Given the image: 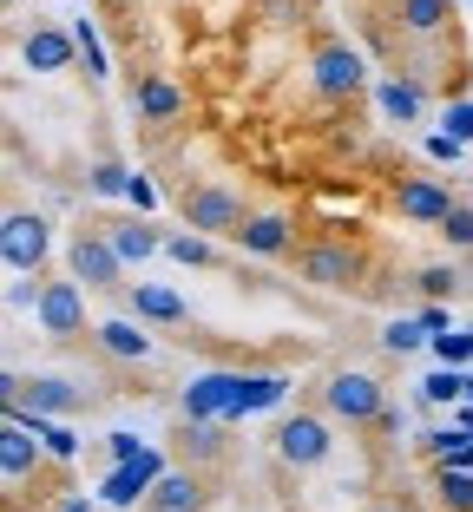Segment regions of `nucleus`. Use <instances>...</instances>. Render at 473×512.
I'll return each mask as SVG.
<instances>
[{
    "label": "nucleus",
    "mask_w": 473,
    "mask_h": 512,
    "mask_svg": "<svg viewBox=\"0 0 473 512\" xmlns=\"http://www.w3.org/2000/svg\"><path fill=\"white\" fill-rule=\"evenodd\" d=\"M283 401V375H230V414H244V407H276Z\"/></svg>",
    "instance_id": "20"
},
{
    "label": "nucleus",
    "mask_w": 473,
    "mask_h": 512,
    "mask_svg": "<svg viewBox=\"0 0 473 512\" xmlns=\"http://www.w3.org/2000/svg\"><path fill=\"white\" fill-rule=\"evenodd\" d=\"M237 243H244V256H290L296 224H290V211H250L244 230H237Z\"/></svg>",
    "instance_id": "11"
},
{
    "label": "nucleus",
    "mask_w": 473,
    "mask_h": 512,
    "mask_svg": "<svg viewBox=\"0 0 473 512\" xmlns=\"http://www.w3.org/2000/svg\"><path fill=\"white\" fill-rule=\"evenodd\" d=\"M66 263H73V276L86 289H125L119 283V276H125V256H119V243H112V230H79L73 250H66Z\"/></svg>",
    "instance_id": "5"
},
{
    "label": "nucleus",
    "mask_w": 473,
    "mask_h": 512,
    "mask_svg": "<svg viewBox=\"0 0 473 512\" xmlns=\"http://www.w3.org/2000/svg\"><path fill=\"white\" fill-rule=\"evenodd\" d=\"M428 401H467V375L447 362L441 375H428Z\"/></svg>",
    "instance_id": "30"
},
{
    "label": "nucleus",
    "mask_w": 473,
    "mask_h": 512,
    "mask_svg": "<svg viewBox=\"0 0 473 512\" xmlns=\"http://www.w3.org/2000/svg\"><path fill=\"white\" fill-rule=\"evenodd\" d=\"M395 20L414 40H441L447 20H454V0H395Z\"/></svg>",
    "instance_id": "18"
},
{
    "label": "nucleus",
    "mask_w": 473,
    "mask_h": 512,
    "mask_svg": "<svg viewBox=\"0 0 473 512\" xmlns=\"http://www.w3.org/2000/svg\"><path fill=\"white\" fill-rule=\"evenodd\" d=\"M309 79H316L322 99H355L362 92V53H355L349 40H316V53H309Z\"/></svg>",
    "instance_id": "4"
},
{
    "label": "nucleus",
    "mask_w": 473,
    "mask_h": 512,
    "mask_svg": "<svg viewBox=\"0 0 473 512\" xmlns=\"http://www.w3.org/2000/svg\"><path fill=\"white\" fill-rule=\"evenodd\" d=\"M165 256H178V263L204 270V263H211V237H198V230H191V237H165Z\"/></svg>",
    "instance_id": "26"
},
{
    "label": "nucleus",
    "mask_w": 473,
    "mask_h": 512,
    "mask_svg": "<svg viewBox=\"0 0 473 512\" xmlns=\"http://www.w3.org/2000/svg\"><path fill=\"white\" fill-rule=\"evenodd\" d=\"M441 237L454 243V250H473V204H454V211L441 217Z\"/></svg>",
    "instance_id": "28"
},
{
    "label": "nucleus",
    "mask_w": 473,
    "mask_h": 512,
    "mask_svg": "<svg viewBox=\"0 0 473 512\" xmlns=\"http://www.w3.org/2000/svg\"><path fill=\"white\" fill-rule=\"evenodd\" d=\"M152 506L158 512H204V506H211V486H204L198 473H158Z\"/></svg>",
    "instance_id": "17"
},
{
    "label": "nucleus",
    "mask_w": 473,
    "mask_h": 512,
    "mask_svg": "<svg viewBox=\"0 0 473 512\" xmlns=\"http://www.w3.org/2000/svg\"><path fill=\"white\" fill-rule=\"evenodd\" d=\"M145 512H158V506H145Z\"/></svg>",
    "instance_id": "40"
},
{
    "label": "nucleus",
    "mask_w": 473,
    "mask_h": 512,
    "mask_svg": "<svg viewBox=\"0 0 473 512\" xmlns=\"http://www.w3.org/2000/svg\"><path fill=\"white\" fill-rule=\"evenodd\" d=\"M132 119L138 125H178L184 119V86L171 73H138L132 79Z\"/></svg>",
    "instance_id": "8"
},
{
    "label": "nucleus",
    "mask_w": 473,
    "mask_h": 512,
    "mask_svg": "<svg viewBox=\"0 0 473 512\" xmlns=\"http://www.w3.org/2000/svg\"><path fill=\"white\" fill-rule=\"evenodd\" d=\"M414 289H421L428 302H441V296L460 289V270H454V263H428V270H414Z\"/></svg>",
    "instance_id": "23"
},
{
    "label": "nucleus",
    "mask_w": 473,
    "mask_h": 512,
    "mask_svg": "<svg viewBox=\"0 0 473 512\" xmlns=\"http://www.w3.org/2000/svg\"><path fill=\"white\" fill-rule=\"evenodd\" d=\"M40 329L53 342H79L86 335V283L66 276V283H40Z\"/></svg>",
    "instance_id": "6"
},
{
    "label": "nucleus",
    "mask_w": 473,
    "mask_h": 512,
    "mask_svg": "<svg viewBox=\"0 0 473 512\" xmlns=\"http://www.w3.org/2000/svg\"><path fill=\"white\" fill-rule=\"evenodd\" d=\"M132 316L138 322H158V329H178L191 309H184V296H178V289H165V283H132Z\"/></svg>",
    "instance_id": "15"
},
{
    "label": "nucleus",
    "mask_w": 473,
    "mask_h": 512,
    "mask_svg": "<svg viewBox=\"0 0 473 512\" xmlns=\"http://www.w3.org/2000/svg\"><path fill=\"white\" fill-rule=\"evenodd\" d=\"M125 197H132L138 211H152V204H158V191H152V184H145V178H132V184H125Z\"/></svg>",
    "instance_id": "34"
},
{
    "label": "nucleus",
    "mask_w": 473,
    "mask_h": 512,
    "mask_svg": "<svg viewBox=\"0 0 473 512\" xmlns=\"http://www.w3.org/2000/svg\"><path fill=\"white\" fill-rule=\"evenodd\" d=\"M421 342H428L421 316H414V322H388V329H382V348H388V355H408V348H421Z\"/></svg>",
    "instance_id": "27"
},
{
    "label": "nucleus",
    "mask_w": 473,
    "mask_h": 512,
    "mask_svg": "<svg viewBox=\"0 0 473 512\" xmlns=\"http://www.w3.org/2000/svg\"><path fill=\"white\" fill-rule=\"evenodd\" d=\"M7 407H14V401H7ZM20 407L66 421V414H79V407H86V388H73V381H60V375H33V381H20Z\"/></svg>",
    "instance_id": "12"
},
{
    "label": "nucleus",
    "mask_w": 473,
    "mask_h": 512,
    "mask_svg": "<svg viewBox=\"0 0 473 512\" xmlns=\"http://www.w3.org/2000/svg\"><path fill=\"white\" fill-rule=\"evenodd\" d=\"M112 460H119V467H125V460H138V440L132 434H112Z\"/></svg>",
    "instance_id": "36"
},
{
    "label": "nucleus",
    "mask_w": 473,
    "mask_h": 512,
    "mask_svg": "<svg viewBox=\"0 0 473 512\" xmlns=\"http://www.w3.org/2000/svg\"><path fill=\"white\" fill-rule=\"evenodd\" d=\"M368 512H408V506H368Z\"/></svg>",
    "instance_id": "38"
},
{
    "label": "nucleus",
    "mask_w": 473,
    "mask_h": 512,
    "mask_svg": "<svg viewBox=\"0 0 473 512\" xmlns=\"http://www.w3.org/2000/svg\"><path fill=\"white\" fill-rule=\"evenodd\" d=\"M73 40H79V60H86V73H92V79H106L112 66H106V46H99V33H92V20H79Z\"/></svg>",
    "instance_id": "25"
},
{
    "label": "nucleus",
    "mask_w": 473,
    "mask_h": 512,
    "mask_svg": "<svg viewBox=\"0 0 473 512\" xmlns=\"http://www.w3.org/2000/svg\"><path fill=\"white\" fill-rule=\"evenodd\" d=\"M375 99H382L388 119H414V112H421V86H414V79H382Z\"/></svg>",
    "instance_id": "22"
},
{
    "label": "nucleus",
    "mask_w": 473,
    "mask_h": 512,
    "mask_svg": "<svg viewBox=\"0 0 473 512\" xmlns=\"http://www.w3.org/2000/svg\"><path fill=\"white\" fill-rule=\"evenodd\" d=\"M92 342L106 348V355H119V362H145V355H152V335L138 329V322H99Z\"/></svg>",
    "instance_id": "19"
},
{
    "label": "nucleus",
    "mask_w": 473,
    "mask_h": 512,
    "mask_svg": "<svg viewBox=\"0 0 473 512\" xmlns=\"http://www.w3.org/2000/svg\"><path fill=\"white\" fill-rule=\"evenodd\" d=\"M322 407L349 427H375V421H388V388L375 375H362V368H336L322 381Z\"/></svg>",
    "instance_id": "1"
},
{
    "label": "nucleus",
    "mask_w": 473,
    "mask_h": 512,
    "mask_svg": "<svg viewBox=\"0 0 473 512\" xmlns=\"http://www.w3.org/2000/svg\"><path fill=\"white\" fill-rule=\"evenodd\" d=\"M434 355H441V362H467V355H473V329L467 335H434Z\"/></svg>",
    "instance_id": "32"
},
{
    "label": "nucleus",
    "mask_w": 473,
    "mask_h": 512,
    "mask_svg": "<svg viewBox=\"0 0 473 512\" xmlns=\"http://www.w3.org/2000/svg\"><path fill=\"white\" fill-rule=\"evenodd\" d=\"M362 250L355 243H342V237H316V243H303L296 250V276H303L309 289H362Z\"/></svg>",
    "instance_id": "3"
},
{
    "label": "nucleus",
    "mask_w": 473,
    "mask_h": 512,
    "mask_svg": "<svg viewBox=\"0 0 473 512\" xmlns=\"http://www.w3.org/2000/svg\"><path fill=\"white\" fill-rule=\"evenodd\" d=\"M40 460H46V440L33 434V427L7 421V434H0V473H7V486H20L27 473H40Z\"/></svg>",
    "instance_id": "14"
},
{
    "label": "nucleus",
    "mask_w": 473,
    "mask_h": 512,
    "mask_svg": "<svg viewBox=\"0 0 473 512\" xmlns=\"http://www.w3.org/2000/svg\"><path fill=\"white\" fill-rule=\"evenodd\" d=\"M125 184H132V171H125L119 158H99V165H92V191H99V197H119Z\"/></svg>",
    "instance_id": "29"
},
{
    "label": "nucleus",
    "mask_w": 473,
    "mask_h": 512,
    "mask_svg": "<svg viewBox=\"0 0 473 512\" xmlns=\"http://www.w3.org/2000/svg\"><path fill=\"white\" fill-rule=\"evenodd\" d=\"M20 60L33 66V73H66V66L79 60V40L60 27H33L27 40H20Z\"/></svg>",
    "instance_id": "13"
},
{
    "label": "nucleus",
    "mask_w": 473,
    "mask_h": 512,
    "mask_svg": "<svg viewBox=\"0 0 473 512\" xmlns=\"http://www.w3.org/2000/svg\"><path fill=\"white\" fill-rule=\"evenodd\" d=\"M441 499L454 512H473V467H441Z\"/></svg>",
    "instance_id": "24"
},
{
    "label": "nucleus",
    "mask_w": 473,
    "mask_h": 512,
    "mask_svg": "<svg viewBox=\"0 0 473 512\" xmlns=\"http://www.w3.org/2000/svg\"><path fill=\"white\" fill-rule=\"evenodd\" d=\"M395 211L408 217V224H441V217L454 211V191H447L441 178H401L395 184Z\"/></svg>",
    "instance_id": "10"
},
{
    "label": "nucleus",
    "mask_w": 473,
    "mask_h": 512,
    "mask_svg": "<svg viewBox=\"0 0 473 512\" xmlns=\"http://www.w3.org/2000/svg\"><path fill=\"white\" fill-rule=\"evenodd\" d=\"M447 125H454V138L467 145V138H473V99H460V106L447 112Z\"/></svg>",
    "instance_id": "33"
},
{
    "label": "nucleus",
    "mask_w": 473,
    "mask_h": 512,
    "mask_svg": "<svg viewBox=\"0 0 473 512\" xmlns=\"http://www.w3.org/2000/svg\"><path fill=\"white\" fill-rule=\"evenodd\" d=\"M276 453H283V467H296V473L322 467V460L336 453V440H329V421H316V414H290V421L276 427Z\"/></svg>",
    "instance_id": "7"
},
{
    "label": "nucleus",
    "mask_w": 473,
    "mask_h": 512,
    "mask_svg": "<svg viewBox=\"0 0 473 512\" xmlns=\"http://www.w3.org/2000/svg\"><path fill=\"white\" fill-rule=\"evenodd\" d=\"M244 197L230 191V184H217V178H204V184H184V224L198 230V237H230L237 243V230H244Z\"/></svg>",
    "instance_id": "2"
},
{
    "label": "nucleus",
    "mask_w": 473,
    "mask_h": 512,
    "mask_svg": "<svg viewBox=\"0 0 473 512\" xmlns=\"http://www.w3.org/2000/svg\"><path fill=\"white\" fill-rule=\"evenodd\" d=\"M152 486H158V453H138L106 480V499L112 506H138V499H152Z\"/></svg>",
    "instance_id": "16"
},
{
    "label": "nucleus",
    "mask_w": 473,
    "mask_h": 512,
    "mask_svg": "<svg viewBox=\"0 0 473 512\" xmlns=\"http://www.w3.org/2000/svg\"><path fill=\"white\" fill-rule=\"evenodd\" d=\"M46 460H73V453H79V434H73V427H60V421H46Z\"/></svg>",
    "instance_id": "31"
},
{
    "label": "nucleus",
    "mask_w": 473,
    "mask_h": 512,
    "mask_svg": "<svg viewBox=\"0 0 473 512\" xmlns=\"http://www.w3.org/2000/svg\"><path fill=\"white\" fill-rule=\"evenodd\" d=\"M428 151H434V158H460V138H454V132H441V138H434Z\"/></svg>",
    "instance_id": "37"
},
{
    "label": "nucleus",
    "mask_w": 473,
    "mask_h": 512,
    "mask_svg": "<svg viewBox=\"0 0 473 512\" xmlns=\"http://www.w3.org/2000/svg\"><path fill=\"white\" fill-rule=\"evenodd\" d=\"M0 250H7V270H40L46 263V224L33 211H7V230H0Z\"/></svg>",
    "instance_id": "9"
},
{
    "label": "nucleus",
    "mask_w": 473,
    "mask_h": 512,
    "mask_svg": "<svg viewBox=\"0 0 473 512\" xmlns=\"http://www.w3.org/2000/svg\"><path fill=\"white\" fill-rule=\"evenodd\" d=\"M421 329H428V335H447V309H441V302H428V309H421Z\"/></svg>",
    "instance_id": "35"
},
{
    "label": "nucleus",
    "mask_w": 473,
    "mask_h": 512,
    "mask_svg": "<svg viewBox=\"0 0 473 512\" xmlns=\"http://www.w3.org/2000/svg\"><path fill=\"white\" fill-rule=\"evenodd\" d=\"M112 230V243H119V256L125 263H145V256H158L165 250V237H152V230L138 224V217H125V224H106Z\"/></svg>",
    "instance_id": "21"
},
{
    "label": "nucleus",
    "mask_w": 473,
    "mask_h": 512,
    "mask_svg": "<svg viewBox=\"0 0 473 512\" xmlns=\"http://www.w3.org/2000/svg\"><path fill=\"white\" fill-rule=\"evenodd\" d=\"M467 401H473V375H467Z\"/></svg>",
    "instance_id": "39"
}]
</instances>
